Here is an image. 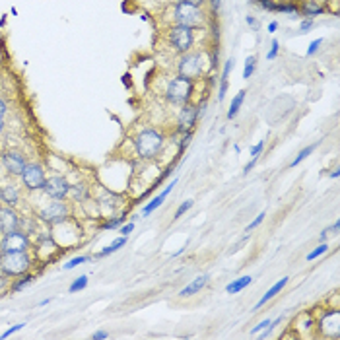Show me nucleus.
Wrapping results in <instances>:
<instances>
[{
  "instance_id": "1",
  "label": "nucleus",
  "mask_w": 340,
  "mask_h": 340,
  "mask_svg": "<svg viewBox=\"0 0 340 340\" xmlns=\"http://www.w3.org/2000/svg\"><path fill=\"white\" fill-rule=\"evenodd\" d=\"M164 142H166V138L162 132L154 131V129H146L134 138V150L142 159H154L164 148Z\"/></svg>"
},
{
  "instance_id": "2",
  "label": "nucleus",
  "mask_w": 340,
  "mask_h": 340,
  "mask_svg": "<svg viewBox=\"0 0 340 340\" xmlns=\"http://www.w3.org/2000/svg\"><path fill=\"white\" fill-rule=\"evenodd\" d=\"M29 266H31V257L27 255V251H12L0 255V272L8 274L10 278L26 274Z\"/></svg>"
},
{
  "instance_id": "3",
  "label": "nucleus",
  "mask_w": 340,
  "mask_h": 340,
  "mask_svg": "<svg viewBox=\"0 0 340 340\" xmlns=\"http://www.w3.org/2000/svg\"><path fill=\"white\" fill-rule=\"evenodd\" d=\"M192 92H194L192 80L185 78V76H177V78H173L167 84L166 97L171 105H185L189 103Z\"/></svg>"
},
{
  "instance_id": "4",
  "label": "nucleus",
  "mask_w": 340,
  "mask_h": 340,
  "mask_svg": "<svg viewBox=\"0 0 340 340\" xmlns=\"http://www.w3.org/2000/svg\"><path fill=\"white\" fill-rule=\"evenodd\" d=\"M39 218L47 226H59L64 224L70 218V206L64 201H55L51 204H47L41 212H39Z\"/></svg>"
},
{
  "instance_id": "5",
  "label": "nucleus",
  "mask_w": 340,
  "mask_h": 340,
  "mask_svg": "<svg viewBox=\"0 0 340 340\" xmlns=\"http://www.w3.org/2000/svg\"><path fill=\"white\" fill-rule=\"evenodd\" d=\"M179 76H185L189 80L199 78L204 70V64H202V55L201 52H183L181 59H179Z\"/></svg>"
},
{
  "instance_id": "6",
  "label": "nucleus",
  "mask_w": 340,
  "mask_h": 340,
  "mask_svg": "<svg viewBox=\"0 0 340 340\" xmlns=\"http://www.w3.org/2000/svg\"><path fill=\"white\" fill-rule=\"evenodd\" d=\"M173 17L175 22H177V26L194 27L201 24V8L191 6V4H187L183 0H179L173 8Z\"/></svg>"
},
{
  "instance_id": "7",
  "label": "nucleus",
  "mask_w": 340,
  "mask_h": 340,
  "mask_svg": "<svg viewBox=\"0 0 340 340\" xmlns=\"http://www.w3.org/2000/svg\"><path fill=\"white\" fill-rule=\"evenodd\" d=\"M22 183L26 187L27 191H41L43 189V183H45V169L43 166H39V164H26L24 167V171H22Z\"/></svg>"
},
{
  "instance_id": "8",
  "label": "nucleus",
  "mask_w": 340,
  "mask_h": 340,
  "mask_svg": "<svg viewBox=\"0 0 340 340\" xmlns=\"http://www.w3.org/2000/svg\"><path fill=\"white\" fill-rule=\"evenodd\" d=\"M169 41L179 52H189L194 43V29L189 26H175L169 29Z\"/></svg>"
},
{
  "instance_id": "9",
  "label": "nucleus",
  "mask_w": 340,
  "mask_h": 340,
  "mask_svg": "<svg viewBox=\"0 0 340 340\" xmlns=\"http://www.w3.org/2000/svg\"><path fill=\"white\" fill-rule=\"evenodd\" d=\"M41 191H43L47 196H51L52 201H64L70 192V183H68V179L62 177V175H52L49 179H45Z\"/></svg>"
},
{
  "instance_id": "10",
  "label": "nucleus",
  "mask_w": 340,
  "mask_h": 340,
  "mask_svg": "<svg viewBox=\"0 0 340 340\" xmlns=\"http://www.w3.org/2000/svg\"><path fill=\"white\" fill-rule=\"evenodd\" d=\"M31 245V239L27 236L26 231L22 229H16L12 234H6V236L0 239V251L2 253H12V251H27Z\"/></svg>"
},
{
  "instance_id": "11",
  "label": "nucleus",
  "mask_w": 340,
  "mask_h": 340,
  "mask_svg": "<svg viewBox=\"0 0 340 340\" xmlns=\"http://www.w3.org/2000/svg\"><path fill=\"white\" fill-rule=\"evenodd\" d=\"M196 121H199V107L192 103L181 105V113H179V119H177V131L179 132L192 131Z\"/></svg>"
},
{
  "instance_id": "12",
  "label": "nucleus",
  "mask_w": 340,
  "mask_h": 340,
  "mask_svg": "<svg viewBox=\"0 0 340 340\" xmlns=\"http://www.w3.org/2000/svg\"><path fill=\"white\" fill-rule=\"evenodd\" d=\"M20 222H22V218H20L16 210H12V206H2L0 208V234L2 236L20 229Z\"/></svg>"
},
{
  "instance_id": "13",
  "label": "nucleus",
  "mask_w": 340,
  "mask_h": 340,
  "mask_svg": "<svg viewBox=\"0 0 340 340\" xmlns=\"http://www.w3.org/2000/svg\"><path fill=\"white\" fill-rule=\"evenodd\" d=\"M2 166H4V169L8 171L10 175H22V171H24V167H26V159H24V156L20 154V152H6V154H2Z\"/></svg>"
},
{
  "instance_id": "14",
  "label": "nucleus",
  "mask_w": 340,
  "mask_h": 340,
  "mask_svg": "<svg viewBox=\"0 0 340 340\" xmlns=\"http://www.w3.org/2000/svg\"><path fill=\"white\" fill-rule=\"evenodd\" d=\"M319 327L323 329V332L327 336H332V338H340V315L336 309L332 311H327L321 319Z\"/></svg>"
},
{
  "instance_id": "15",
  "label": "nucleus",
  "mask_w": 340,
  "mask_h": 340,
  "mask_svg": "<svg viewBox=\"0 0 340 340\" xmlns=\"http://www.w3.org/2000/svg\"><path fill=\"white\" fill-rule=\"evenodd\" d=\"M175 185H177V179H171V183L167 185L164 191L159 192L157 196H154V199H152V201H150L148 204H146V206L142 208V218H148V216L152 214V212H154V210H157L159 206H162V204H164V201H166L167 196H169V192L173 191Z\"/></svg>"
},
{
  "instance_id": "16",
  "label": "nucleus",
  "mask_w": 340,
  "mask_h": 340,
  "mask_svg": "<svg viewBox=\"0 0 340 340\" xmlns=\"http://www.w3.org/2000/svg\"><path fill=\"white\" fill-rule=\"evenodd\" d=\"M210 276L208 274H202V276H196V278L192 280L191 284H187L181 292H179V296L181 297H189V296H194V294H199L206 284H208Z\"/></svg>"
},
{
  "instance_id": "17",
  "label": "nucleus",
  "mask_w": 340,
  "mask_h": 340,
  "mask_svg": "<svg viewBox=\"0 0 340 340\" xmlns=\"http://www.w3.org/2000/svg\"><path fill=\"white\" fill-rule=\"evenodd\" d=\"M0 201L4 202L6 206H16L20 202V189L16 185H4L0 187Z\"/></svg>"
},
{
  "instance_id": "18",
  "label": "nucleus",
  "mask_w": 340,
  "mask_h": 340,
  "mask_svg": "<svg viewBox=\"0 0 340 340\" xmlns=\"http://www.w3.org/2000/svg\"><path fill=\"white\" fill-rule=\"evenodd\" d=\"M288 280H290L288 276H284L282 280H278V282H276V284H274V286H272V288L269 290V292H266V294H264V296H262L259 301H257V306H255V311H257V309H261L264 303H269V301H271V299L276 296V294H280V292L284 290V286L288 284Z\"/></svg>"
},
{
  "instance_id": "19",
  "label": "nucleus",
  "mask_w": 340,
  "mask_h": 340,
  "mask_svg": "<svg viewBox=\"0 0 340 340\" xmlns=\"http://www.w3.org/2000/svg\"><path fill=\"white\" fill-rule=\"evenodd\" d=\"M323 12H325V8L321 4H317L315 0H306V2L299 6V14L303 17H311V20H313L315 16H321Z\"/></svg>"
},
{
  "instance_id": "20",
  "label": "nucleus",
  "mask_w": 340,
  "mask_h": 340,
  "mask_svg": "<svg viewBox=\"0 0 340 340\" xmlns=\"http://www.w3.org/2000/svg\"><path fill=\"white\" fill-rule=\"evenodd\" d=\"M124 245H127V236L117 237V239H115L113 243H111V245H107L105 249H101L99 253L94 255V259H103V257H107V255H113L115 251H119V249H121V247H124Z\"/></svg>"
},
{
  "instance_id": "21",
  "label": "nucleus",
  "mask_w": 340,
  "mask_h": 340,
  "mask_svg": "<svg viewBox=\"0 0 340 340\" xmlns=\"http://www.w3.org/2000/svg\"><path fill=\"white\" fill-rule=\"evenodd\" d=\"M35 282V276L33 274H29V272H26V274H20V276H16V280L10 284V292H22L24 288H27L29 284H33Z\"/></svg>"
},
{
  "instance_id": "22",
  "label": "nucleus",
  "mask_w": 340,
  "mask_h": 340,
  "mask_svg": "<svg viewBox=\"0 0 340 340\" xmlns=\"http://www.w3.org/2000/svg\"><path fill=\"white\" fill-rule=\"evenodd\" d=\"M245 90H241V92H237L236 97L231 99V105H229V109H227V119L231 121V119H236L237 113H239V109H241V105H243L245 101Z\"/></svg>"
},
{
  "instance_id": "23",
  "label": "nucleus",
  "mask_w": 340,
  "mask_h": 340,
  "mask_svg": "<svg viewBox=\"0 0 340 340\" xmlns=\"http://www.w3.org/2000/svg\"><path fill=\"white\" fill-rule=\"evenodd\" d=\"M119 202H121V196L111 191H103V194L99 196V206H101V208H109V212H111Z\"/></svg>"
},
{
  "instance_id": "24",
  "label": "nucleus",
  "mask_w": 340,
  "mask_h": 340,
  "mask_svg": "<svg viewBox=\"0 0 340 340\" xmlns=\"http://www.w3.org/2000/svg\"><path fill=\"white\" fill-rule=\"evenodd\" d=\"M253 282V278L251 276H241V278H237V280H234V282H229L226 286V292L227 294H239V292H243L249 284Z\"/></svg>"
},
{
  "instance_id": "25",
  "label": "nucleus",
  "mask_w": 340,
  "mask_h": 340,
  "mask_svg": "<svg viewBox=\"0 0 340 340\" xmlns=\"http://www.w3.org/2000/svg\"><path fill=\"white\" fill-rule=\"evenodd\" d=\"M319 144H321V142H315V144H311V146H306V148L301 150V152H299V154H297V156L294 157V159H292V164H290V169H294V167L299 166V164H301L303 159H307V157L313 154L315 148H317Z\"/></svg>"
},
{
  "instance_id": "26",
  "label": "nucleus",
  "mask_w": 340,
  "mask_h": 340,
  "mask_svg": "<svg viewBox=\"0 0 340 340\" xmlns=\"http://www.w3.org/2000/svg\"><path fill=\"white\" fill-rule=\"evenodd\" d=\"M276 12L290 14V17H297V14H299V6H297L296 2H276Z\"/></svg>"
},
{
  "instance_id": "27",
  "label": "nucleus",
  "mask_w": 340,
  "mask_h": 340,
  "mask_svg": "<svg viewBox=\"0 0 340 340\" xmlns=\"http://www.w3.org/2000/svg\"><path fill=\"white\" fill-rule=\"evenodd\" d=\"M72 194V199L78 202H84L87 196V187L84 183H78V185H70V192Z\"/></svg>"
},
{
  "instance_id": "28",
  "label": "nucleus",
  "mask_w": 340,
  "mask_h": 340,
  "mask_svg": "<svg viewBox=\"0 0 340 340\" xmlns=\"http://www.w3.org/2000/svg\"><path fill=\"white\" fill-rule=\"evenodd\" d=\"M87 282H90L87 274H82V276H78V278H76L74 282H72V284H70V286H68V292H70V294L82 292L84 288H87Z\"/></svg>"
},
{
  "instance_id": "29",
  "label": "nucleus",
  "mask_w": 340,
  "mask_h": 340,
  "mask_svg": "<svg viewBox=\"0 0 340 340\" xmlns=\"http://www.w3.org/2000/svg\"><path fill=\"white\" fill-rule=\"evenodd\" d=\"M122 224H124V216H113V218H109V220H105L103 224H101V229H117V227H121Z\"/></svg>"
},
{
  "instance_id": "30",
  "label": "nucleus",
  "mask_w": 340,
  "mask_h": 340,
  "mask_svg": "<svg viewBox=\"0 0 340 340\" xmlns=\"http://www.w3.org/2000/svg\"><path fill=\"white\" fill-rule=\"evenodd\" d=\"M255 66H257V57H247V59H245V68H243V78L245 80H249L251 76H253Z\"/></svg>"
},
{
  "instance_id": "31",
  "label": "nucleus",
  "mask_w": 340,
  "mask_h": 340,
  "mask_svg": "<svg viewBox=\"0 0 340 340\" xmlns=\"http://www.w3.org/2000/svg\"><path fill=\"white\" fill-rule=\"evenodd\" d=\"M90 261V257H86V255H80V257H74V259H70L66 264H62V269L64 271H72V269H76L78 264H82V262H87Z\"/></svg>"
},
{
  "instance_id": "32",
  "label": "nucleus",
  "mask_w": 340,
  "mask_h": 340,
  "mask_svg": "<svg viewBox=\"0 0 340 340\" xmlns=\"http://www.w3.org/2000/svg\"><path fill=\"white\" fill-rule=\"evenodd\" d=\"M327 251H329V245L325 243H321L319 245V247H317V249H313V251H311V253H307V261H315V259H319V257H321V255H325L327 253Z\"/></svg>"
},
{
  "instance_id": "33",
  "label": "nucleus",
  "mask_w": 340,
  "mask_h": 340,
  "mask_svg": "<svg viewBox=\"0 0 340 340\" xmlns=\"http://www.w3.org/2000/svg\"><path fill=\"white\" fill-rule=\"evenodd\" d=\"M181 134V140L177 142V146H179V154H183L185 148L189 146V142H191L192 138V131H187V132H179Z\"/></svg>"
},
{
  "instance_id": "34",
  "label": "nucleus",
  "mask_w": 340,
  "mask_h": 340,
  "mask_svg": "<svg viewBox=\"0 0 340 340\" xmlns=\"http://www.w3.org/2000/svg\"><path fill=\"white\" fill-rule=\"evenodd\" d=\"M10 284H12V280H10L8 274L0 272V294H2V296H4V294H8V292H10Z\"/></svg>"
},
{
  "instance_id": "35",
  "label": "nucleus",
  "mask_w": 340,
  "mask_h": 340,
  "mask_svg": "<svg viewBox=\"0 0 340 340\" xmlns=\"http://www.w3.org/2000/svg\"><path fill=\"white\" fill-rule=\"evenodd\" d=\"M192 204H194V201H191V199H189V201H185L183 204H181V206H179V208L175 210V216H173V220H179L181 218V216H183L185 212H189V210L192 208Z\"/></svg>"
},
{
  "instance_id": "36",
  "label": "nucleus",
  "mask_w": 340,
  "mask_h": 340,
  "mask_svg": "<svg viewBox=\"0 0 340 340\" xmlns=\"http://www.w3.org/2000/svg\"><path fill=\"white\" fill-rule=\"evenodd\" d=\"M313 26H315V22L311 20V17H303L301 24H299V31H301V33H307V31L313 29Z\"/></svg>"
},
{
  "instance_id": "37",
  "label": "nucleus",
  "mask_w": 340,
  "mask_h": 340,
  "mask_svg": "<svg viewBox=\"0 0 340 340\" xmlns=\"http://www.w3.org/2000/svg\"><path fill=\"white\" fill-rule=\"evenodd\" d=\"M278 51H280V43L274 39V41L271 43V51L266 52V59H269V61H274V59L278 57Z\"/></svg>"
},
{
  "instance_id": "38",
  "label": "nucleus",
  "mask_w": 340,
  "mask_h": 340,
  "mask_svg": "<svg viewBox=\"0 0 340 340\" xmlns=\"http://www.w3.org/2000/svg\"><path fill=\"white\" fill-rule=\"evenodd\" d=\"M262 150H264V140H259V142L255 144L253 148L249 150V156H251V157H259V156H261Z\"/></svg>"
},
{
  "instance_id": "39",
  "label": "nucleus",
  "mask_w": 340,
  "mask_h": 340,
  "mask_svg": "<svg viewBox=\"0 0 340 340\" xmlns=\"http://www.w3.org/2000/svg\"><path fill=\"white\" fill-rule=\"evenodd\" d=\"M234 59H229V61H226V64H224V70H222V78L220 80H227L229 78V74H231V68H234Z\"/></svg>"
},
{
  "instance_id": "40",
  "label": "nucleus",
  "mask_w": 340,
  "mask_h": 340,
  "mask_svg": "<svg viewBox=\"0 0 340 340\" xmlns=\"http://www.w3.org/2000/svg\"><path fill=\"white\" fill-rule=\"evenodd\" d=\"M262 220H264V212H261V214H259V216H257V218L253 220V222H251V224H249V226L245 227V231H247V234H249V231H253L255 227H259L262 224Z\"/></svg>"
},
{
  "instance_id": "41",
  "label": "nucleus",
  "mask_w": 340,
  "mask_h": 340,
  "mask_svg": "<svg viewBox=\"0 0 340 340\" xmlns=\"http://www.w3.org/2000/svg\"><path fill=\"white\" fill-rule=\"evenodd\" d=\"M321 45H323V39H315L313 43L307 47V52H306V55H307V57H313L315 52L319 51V47H321Z\"/></svg>"
},
{
  "instance_id": "42",
  "label": "nucleus",
  "mask_w": 340,
  "mask_h": 340,
  "mask_svg": "<svg viewBox=\"0 0 340 340\" xmlns=\"http://www.w3.org/2000/svg\"><path fill=\"white\" fill-rule=\"evenodd\" d=\"M24 327H26V323H17V325H12V327H10L8 331H4V332H2V338H8V336H12V334H14V332L22 331V329H24Z\"/></svg>"
},
{
  "instance_id": "43",
  "label": "nucleus",
  "mask_w": 340,
  "mask_h": 340,
  "mask_svg": "<svg viewBox=\"0 0 340 340\" xmlns=\"http://www.w3.org/2000/svg\"><path fill=\"white\" fill-rule=\"evenodd\" d=\"M259 4L266 12H276V2H272V0H259Z\"/></svg>"
},
{
  "instance_id": "44",
  "label": "nucleus",
  "mask_w": 340,
  "mask_h": 340,
  "mask_svg": "<svg viewBox=\"0 0 340 340\" xmlns=\"http://www.w3.org/2000/svg\"><path fill=\"white\" fill-rule=\"evenodd\" d=\"M227 92V80H220V87H218V101H224Z\"/></svg>"
},
{
  "instance_id": "45",
  "label": "nucleus",
  "mask_w": 340,
  "mask_h": 340,
  "mask_svg": "<svg viewBox=\"0 0 340 340\" xmlns=\"http://www.w3.org/2000/svg\"><path fill=\"white\" fill-rule=\"evenodd\" d=\"M119 231H121L122 236L129 237V234H132L134 231V222H129V224H122L121 227H119Z\"/></svg>"
},
{
  "instance_id": "46",
  "label": "nucleus",
  "mask_w": 340,
  "mask_h": 340,
  "mask_svg": "<svg viewBox=\"0 0 340 340\" xmlns=\"http://www.w3.org/2000/svg\"><path fill=\"white\" fill-rule=\"evenodd\" d=\"M269 323H271V319H264V321H261V323L257 325V327H253V331H251V334H259L261 331H264L266 327H269Z\"/></svg>"
},
{
  "instance_id": "47",
  "label": "nucleus",
  "mask_w": 340,
  "mask_h": 340,
  "mask_svg": "<svg viewBox=\"0 0 340 340\" xmlns=\"http://www.w3.org/2000/svg\"><path fill=\"white\" fill-rule=\"evenodd\" d=\"M107 338H109V332L105 331H96L92 334V340H107Z\"/></svg>"
},
{
  "instance_id": "48",
  "label": "nucleus",
  "mask_w": 340,
  "mask_h": 340,
  "mask_svg": "<svg viewBox=\"0 0 340 340\" xmlns=\"http://www.w3.org/2000/svg\"><path fill=\"white\" fill-rule=\"evenodd\" d=\"M245 22H247V26H251V29H253V31H257V29H259V22H257L253 16H247V20H245Z\"/></svg>"
},
{
  "instance_id": "49",
  "label": "nucleus",
  "mask_w": 340,
  "mask_h": 340,
  "mask_svg": "<svg viewBox=\"0 0 340 340\" xmlns=\"http://www.w3.org/2000/svg\"><path fill=\"white\" fill-rule=\"evenodd\" d=\"M255 164H257V157H253V159H251V162H249V164L243 167V175H249V171H251V169L255 167Z\"/></svg>"
},
{
  "instance_id": "50",
  "label": "nucleus",
  "mask_w": 340,
  "mask_h": 340,
  "mask_svg": "<svg viewBox=\"0 0 340 340\" xmlns=\"http://www.w3.org/2000/svg\"><path fill=\"white\" fill-rule=\"evenodd\" d=\"M6 113H8V105L4 99H0V117H6Z\"/></svg>"
},
{
  "instance_id": "51",
  "label": "nucleus",
  "mask_w": 340,
  "mask_h": 340,
  "mask_svg": "<svg viewBox=\"0 0 340 340\" xmlns=\"http://www.w3.org/2000/svg\"><path fill=\"white\" fill-rule=\"evenodd\" d=\"M183 2L191 4V6H196V8H201V6L204 4V2H206V0H183Z\"/></svg>"
},
{
  "instance_id": "52",
  "label": "nucleus",
  "mask_w": 340,
  "mask_h": 340,
  "mask_svg": "<svg viewBox=\"0 0 340 340\" xmlns=\"http://www.w3.org/2000/svg\"><path fill=\"white\" fill-rule=\"evenodd\" d=\"M329 234H331V231H329V227H327V229H323V231H321V237H319V241H321V243H323V241H327V236H329Z\"/></svg>"
},
{
  "instance_id": "53",
  "label": "nucleus",
  "mask_w": 340,
  "mask_h": 340,
  "mask_svg": "<svg viewBox=\"0 0 340 340\" xmlns=\"http://www.w3.org/2000/svg\"><path fill=\"white\" fill-rule=\"evenodd\" d=\"M276 29H278V22H271V24H269V31H271V33H274Z\"/></svg>"
},
{
  "instance_id": "54",
  "label": "nucleus",
  "mask_w": 340,
  "mask_h": 340,
  "mask_svg": "<svg viewBox=\"0 0 340 340\" xmlns=\"http://www.w3.org/2000/svg\"><path fill=\"white\" fill-rule=\"evenodd\" d=\"M185 251H187V245H183V247H181V249H177V251H175V253L171 255V257H173V259H175V257H179V255H183Z\"/></svg>"
},
{
  "instance_id": "55",
  "label": "nucleus",
  "mask_w": 340,
  "mask_h": 340,
  "mask_svg": "<svg viewBox=\"0 0 340 340\" xmlns=\"http://www.w3.org/2000/svg\"><path fill=\"white\" fill-rule=\"evenodd\" d=\"M204 113H206V101L199 105V117H201V115H204Z\"/></svg>"
},
{
  "instance_id": "56",
  "label": "nucleus",
  "mask_w": 340,
  "mask_h": 340,
  "mask_svg": "<svg viewBox=\"0 0 340 340\" xmlns=\"http://www.w3.org/2000/svg\"><path fill=\"white\" fill-rule=\"evenodd\" d=\"M338 226H340L338 222H334V224H332V226L329 227V231H332V234H338Z\"/></svg>"
},
{
  "instance_id": "57",
  "label": "nucleus",
  "mask_w": 340,
  "mask_h": 340,
  "mask_svg": "<svg viewBox=\"0 0 340 340\" xmlns=\"http://www.w3.org/2000/svg\"><path fill=\"white\" fill-rule=\"evenodd\" d=\"M212 2V8L214 10H220V6H222V0H210Z\"/></svg>"
},
{
  "instance_id": "58",
  "label": "nucleus",
  "mask_w": 340,
  "mask_h": 340,
  "mask_svg": "<svg viewBox=\"0 0 340 340\" xmlns=\"http://www.w3.org/2000/svg\"><path fill=\"white\" fill-rule=\"evenodd\" d=\"M49 303H51V297H47V299H41V301H39L37 306H39V307H45V306H49Z\"/></svg>"
},
{
  "instance_id": "59",
  "label": "nucleus",
  "mask_w": 340,
  "mask_h": 340,
  "mask_svg": "<svg viewBox=\"0 0 340 340\" xmlns=\"http://www.w3.org/2000/svg\"><path fill=\"white\" fill-rule=\"evenodd\" d=\"M338 175H340V169H334V171L331 173V177L332 179H338Z\"/></svg>"
},
{
  "instance_id": "60",
  "label": "nucleus",
  "mask_w": 340,
  "mask_h": 340,
  "mask_svg": "<svg viewBox=\"0 0 340 340\" xmlns=\"http://www.w3.org/2000/svg\"><path fill=\"white\" fill-rule=\"evenodd\" d=\"M4 131V117H0V132Z\"/></svg>"
},
{
  "instance_id": "61",
  "label": "nucleus",
  "mask_w": 340,
  "mask_h": 340,
  "mask_svg": "<svg viewBox=\"0 0 340 340\" xmlns=\"http://www.w3.org/2000/svg\"><path fill=\"white\" fill-rule=\"evenodd\" d=\"M247 2H249V4H255V2H259V0H247Z\"/></svg>"
},
{
  "instance_id": "62",
  "label": "nucleus",
  "mask_w": 340,
  "mask_h": 340,
  "mask_svg": "<svg viewBox=\"0 0 340 340\" xmlns=\"http://www.w3.org/2000/svg\"><path fill=\"white\" fill-rule=\"evenodd\" d=\"M0 255H2V251H0Z\"/></svg>"
}]
</instances>
